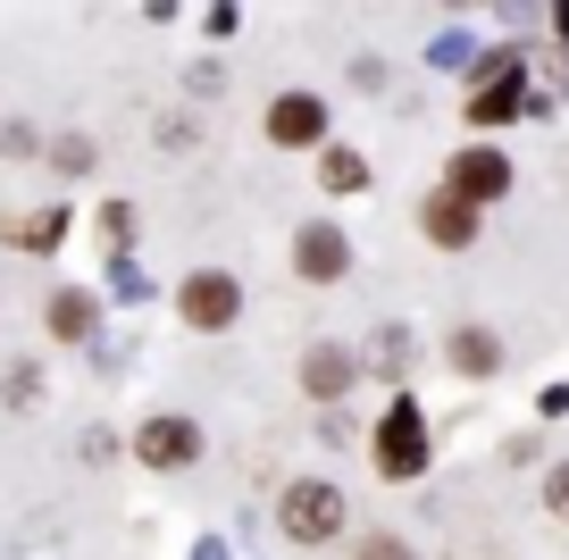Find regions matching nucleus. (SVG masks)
I'll use <instances>...</instances> for the list:
<instances>
[{"instance_id": "nucleus-1", "label": "nucleus", "mask_w": 569, "mask_h": 560, "mask_svg": "<svg viewBox=\"0 0 569 560\" xmlns=\"http://www.w3.org/2000/svg\"><path fill=\"white\" fill-rule=\"evenodd\" d=\"M336 527H343V493L327 477H302V486L284 493V536L293 543H327Z\"/></svg>"}, {"instance_id": "nucleus-2", "label": "nucleus", "mask_w": 569, "mask_h": 560, "mask_svg": "<svg viewBox=\"0 0 569 560\" xmlns=\"http://www.w3.org/2000/svg\"><path fill=\"white\" fill-rule=\"evenodd\" d=\"M377 460H386V477H419L427 469V427L410 402L386 410V427H377Z\"/></svg>"}, {"instance_id": "nucleus-3", "label": "nucleus", "mask_w": 569, "mask_h": 560, "mask_svg": "<svg viewBox=\"0 0 569 560\" xmlns=\"http://www.w3.org/2000/svg\"><path fill=\"white\" fill-rule=\"evenodd\" d=\"M327 134V109L310 101V92H284L277 109H268V142H284V151H302V142Z\"/></svg>"}, {"instance_id": "nucleus-4", "label": "nucleus", "mask_w": 569, "mask_h": 560, "mask_svg": "<svg viewBox=\"0 0 569 560\" xmlns=\"http://www.w3.org/2000/svg\"><path fill=\"white\" fill-rule=\"evenodd\" d=\"M243 310V293H234V277H184V318H193V327H227V318Z\"/></svg>"}, {"instance_id": "nucleus-5", "label": "nucleus", "mask_w": 569, "mask_h": 560, "mask_svg": "<svg viewBox=\"0 0 569 560\" xmlns=\"http://www.w3.org/2000/svg\"><path fill=\"white\" fill-rule=\"evenodd\" d=\"M502 184H511V159H502V151H461V159H452V193H461V201H495Z\"/></svg>"}, {"instance_id": "nucleus-6", "label": "nucleus", "mask_w": 569, "mask_h": 560, "mask_svg": "<svg viewBox=\"0 0 569 560\" xmlns=\"http://www.w3.org/2000/svg\"><path fill=\"white\" fill-rule=\"evenodd\" d=\"M201 452V436L184 419H151L142 427V460H151V469H177V460H193Z\"/></svg>"}, {"instance_id": "nucleus-7", "label": "nucleus", "mask_w": 569, "mask_h": 560, "mask_svg": "<svg viewBox=\"0 0 569 560\" xmlns=\"http://www.w3.org/2000/svg\"><path fill=\"white\" fill-rule=\"evenodd\" d=\"M293 260H302V277L336 284V277H343V260H352V251H343V234H336V227H310L302 243H293Z\"/></svg>"}, {"instance_id": "nucleus-8", "label": "nucleus", "mask_w": 569, "mask_h": 560, "mask_svg": "<svg viewBox=\"0 0 569 560\" xmlns=\"http://www.w3.org/2000/svg\"><path fill=\"white\" fill-rule=\"evenodd\" d=\"M427 234H436V243H469V234H478V201L436 193V201H427Z\"/></svg>"}, {"instance_id": "nucleus-9", "label": "nucleus", "mask_w": 569, "mask_h": 560, "mask_svg": "<svg viewBox=\"0 0 569 560\" xmlns=\"http://www.w3.org/2000/svg\"><path fill=\"white\" fill-rule=\"evenodd\" d=\"M302 386L310 393H343V386H352V360H343V351H310V360H302Z\"/></svg>"}, {"instance_id": "nucleus-10", "label": "nucleus", "mask_w": 569, "mask_h": 560, "mask_svg": "<svg viewBox=\"0 0 569 560\" xmlns=\"http://www.w3.org/2000/svg\"><path fill=\"white\" fill-rule=\"evenodd\" d=\"M511 109H519V84H511V76H502V84H486L478 101H469V118L486 126V118H511Z\"/></svg>"}, {"instance_id": "nucleus-11", "label": "nucleus", "mask_w": 569, "mask_h": 560, "mask_svg": "<svg viewBox=\"0 0 569 560\" xmlns=\"http://www.w3.org/2000/svg\"><path fill=\"white\" fill-rule=\"evenodd\" d=\"M51 327H59V334H92V301H84V293H59V301H51Z\"/></svg>"}, {"instance_id": "nucleus-12", "label": "nucleus", "mask_w": 569, "mask_h": 560, "mask_svg": "<svg viewBox=\"0 0 569 560\" xmlns=\"http://www.w3.org/2000/svg\"><path fill=\"white\" fill-rule=\"evenodd\" d=\"M452 360H461L469 377H486V368H495V334H478V327H469L461 343H452Z\"/></svg>"}, {"instance_id": "nucleus-13", "label": "nucleus", "mask_w": 569, "mask_h": 560, "mask_svg": "<svg viewBox=\"0 0 569 560\" xmlns=\"http://www.w3.org/2000/svg\"><path fill=\"white\" fill-rule=\"evenodd\" d=\"M327 184H336V193H352V184H360V159H352V151H327Z\"/></svg>"}, {"instance_id": "nucleus-14", "label": "nucleus", "mask_w": 569, "mask_h": 560, "mask_svg": "<svg viewBox=\"0 0 569 560\" xmlns=\"http://www.w3.org/2000/svg\"><path fill=\"white\" fill-rule=\"evenodd\" d=\"M9 234H18V243H59V210H51V218H18Z\"/></svg>"}, {"instance_id": "nucleus-15", "label": "nucleus", "mask_w": 569, "mask_h": 560, "mask_svg": "<svg viewBox=\"0 0 569 560\" xmlns=\"http://www.w3.org/2000/svg\"><path fill=\"white\" fill-rule=\"evenodd\" d=\"M545 502H552V519H569V469H552V486H545Z\"/></svg>"}, {"instance_id": "nucleus-16", "label": "nucleus", "mask_w": 569, "mask_h": 560, "mask_svg": "<svg viewBox=\"0 0 569 560\" xmlns=\"http://www.w3.org/2000/svg\"><path fill=\"white\" fill-rule=\"evenodd\" d=\"M360 560H410V552H402L393 536H369V552H360Z\"/></svg>"}]
</instances>
